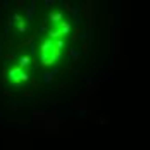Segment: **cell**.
<instances>
[{"label": "cell", "instance_id": "1", "mask_svg": "<svg viewBox=\"0 0 150 150\" xmlns=\"http://www.w3.org/2000/svg\"><path fill=\"white\" fill-rule=\"evenodd\" d=\"M40 59H42V62H43L45 66L54 64L57 59H60V50H57V48L54 47L50 52H47V54H40Z\"/></svg>", "mask_w": 150, "mask_h": 150}, {"label": "cell", "instance_id": "10", "mask_svg": "<svg viewBox=\"0 0 150 150\" xmlns=\"http://www.w3.org/2000/svg\"><path fill=\"white\" fill-rule=\"evenodd\" d=\"M55 48H57V50H62V48H64V40H57V42H55Z\"/></svg>", "mask_w": 150, "mask_h": 150}, {"label": "cell", "instance_id": "12", "mask_svg": "<svg viewBox=\"0 0 150 150\" xmlns=\"http://www.w3.org/2000/svg\"><path fill=\"white\" fill-rule=\"evenodd\" d=\"M78 38H79V40H86V38H88V33H86V31H81Z\"/></svg>", "mask_w": 150, "mask_h": 150}, {"label": "cell", "instance_id": "8", "mask_svg": "<svg viewBox=\"0 0 150 150\" xmlns=\"http://www.w3.org/2000/svg\"><path fill=\"white\" fill-rule=\"evenodd\" d=\"M31 64V59L28 55H23L21 59H19V67H26V66H30Z\"/></svg>", "mask_w": 150, "mask_h": 150}, {"label": "cell", "instance_id": "9", "mask_svg": "<svg viewBox=\"0 0 150 150\" xmlns=\"http://www.w3.org/2000/svg\"><path fill=\"white\" fill-rule=\"evenodd\" d=\"M17 31H19V33H23V31H26V23H24V21H21V23L17 24Z\"/></svg>", "mask_w": 150, "mask_h": 150}, {"label": "cell", "instance_id": "5", "mask_svg": "<svg viewBox=\"0 0 150 150\" xmlns=\"http://www.w3.org/2000/svg\"><path fill=\"white\" fill-rule=\"evenodd\" d=\"M26 9V17H28V23L33 21V17H35V12H36V7H35V2H31L30 7H24Z\"/></svg>", "mask_w": 150, "mask_h": 150}, {"label": "cell", "instance_id": "11", "mask_svg": "<svg viewBox=\"0 0 150 150\" xmlns=\"http://www.w3.org/2000/svg\"><path fill=\"white\" fill-rule=\"evenodd\" d=\"M69 54H71V57H79V55H81L79 50H69Z\"/></svg>", "mask_w": 150, "mask_h": 150}, {"label": "cell", "instance_id": "6", "mask_svg": "<svg viewBox=\"0 0 150 150\" xmlns=\"http://www.w3.org/2000/svg\"><path fill=\"white\" fill-rule=\"evenodd\" d=\"M59 31H60V35H67V33L71 31V24L66 23V21H62V23L59 24Z\"/></svg>", "mask_w": 150, "mask_h": 150}, {"label": "cell", "instance_id": "3", "mask_svg": "<svg viewBox=\"0 0 150 150\" xmlns=\"http://www.w3.org/2000/svg\"><path fill=\"white\" fill-rule=\"evenodd\" d=\"M21 74H23V69H21V67H12V69L9 71V78H11L14 83L21 81Z\"/></svg>", "mask_w": 150, "mask_h": 150}, {"label": "cell", "instance_id": "7", "mask_svg": "<svg viewBox=\"0 0 150 150\" xmlns=\"http://www.w3.org/2000/svg\"><path fill=\"white\" fill-rule=\"evenodd\" d=\"M50 21L59 26L60 23H62V14H60V12H52V14H50Z\"/></svg>", "mask_w": 150, "mask_h": 150}, {"label": "cell", "instance_id": "4", "mask_svg": "<svg viewBox=\"0 0 150 150\" xmlns=\"http://www.w3.org/2000/svg\"><path fill=\"white\" fill-rule=\"evenodd\" d=\"M55 74H57V69L48 71V73H43V74H42V83H45V85L52 83V81H54V78H55Z\"/></svg>", "mask_w": 150, "mask_h": 150}, {"label": "cell", "instance_id": "13", "mask_svg": "<svg viewBox=\"0 0 150 150\" xmlns=\"http://www.w3.org/2000/svg\"><path fill=\"white\" fill-rule=\"evenodd\" d=\"M28 78H30L28 73H24V71H23V74H21V81H28Z\"/></svg>", "mask_w": 150, "mask_h": 150}, {"label": "cell", "instance_id": "14", "mask_svg": "<svg viewBox=\"0 0 150 150\" xmlns=\"http://www.w3.org/2000/svg\"><path fill=\"white\" fill-rule=\"evenodd\" d=\"M54 4H55L54 0H47V2H45V5H47V7H50V5H54Z\"/></svg>", "mask_w": 150, "mask_h": 150}, {"label": "cell", "instance_id": "2", "mask_svg": "<svg viewBox=\"0 0 150 150\" xmlns=\"http://www.w3.org/2000/svg\"><path fill=\"white\" fill-rule=\"evenodd\" d=\"M66 5H67V9L73 12V16H74V23L76 24H79V23H81V12H79V7H78V5H69V2H67Z\"/></svg>", "mask_w": 150, "mask_h": 150}]
</instances>
